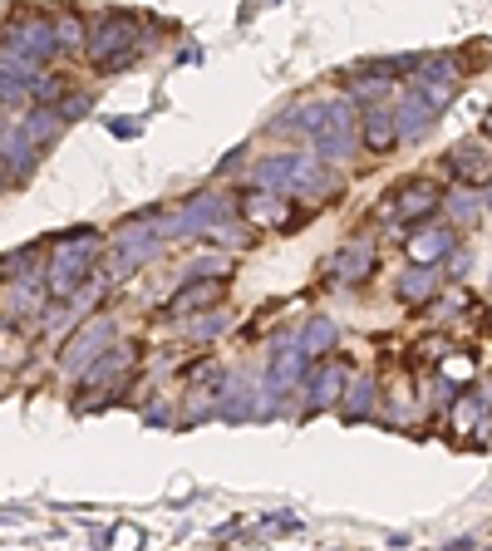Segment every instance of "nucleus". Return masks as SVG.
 Masks as SVG:
<instances>
[{
    "label": "nucleus",
    "instance_id": "obj_6",
    "mask_svg": "<svg viewBox=\"0 0 492 551\" xmlns=\"http://www.w3.org/2000/svg\"><path fill=\"white\" fill-rule=\"evenodd\" d=\"M448 173L458 178V183H488L492 178V153L483 143H458L453 153H448Z\"/></svg>",
    "mask_w": 492,
    "mask_h": 551
},
{
    "label": "nucleus",
    "instance_id": "obj_24",
    "mask_svg": "<svg viewBox=\"0 0 492 551\" xmlns=\"http://www.w3.org/2000/svg\"><path fill=\"white\" fill-rule=\"evenodd\" d=\"M443 551H473V542H453V547H443Z\"/></svg>",
    "mask_w": 492,
    "mask_h": 551
},
{
    "label": "nucleus",
    "instance_id": "obj_20",
    "mask_svg": "<svg viewBox=\"0 0 492 551\" xmlns=\"http://www.w3.org/2000/svg\"><path fill=\"white\" fill-rule=\"evenodd\" d=\"M369 399H374V384H369V379H360V384H355V399H350V419H360V414H365Z\"/></svg>",
    "mask_w": 492,
    "mask_h": 551
},
{
    "label": "nucleus",
    "instance_id": "obj_22",
    "mask_svg": "<svg viewBox=\"0 0 492 551\" xmlns=\"http://www.w3.org/2000/svg\"><path fill=\"white\" fill-rule=\"evenodd\" d=\"M84 109H89V99L79 94V99H69V104L60 109V119H74V114H84Z\"/></svg>",
    "mask_w": 492,
    "mask_h": 551
},
{
    "label": "nucleus",
    "instance_id": "obj_21",
    "mask_svg": "<svg viewBox=\"0 0 492 551\" xmlns=\"http://www.w3.org/2000/svg\"><path fill=\"white\" fill-rule=\"evenodd\" d=\"M60 89H64L60 79H55V74H45V84H35V99H45V104H50V99H55Z\"/></svg>",
    "mask_w": 492,
    "mask_h": 551
},
{
    "label": "nucleus",
    "instance_id": "obj_25",
    "mask_svg": "<svg viewBox=\"0 0 492 551\" xmlns=\"http://www.w3.org/2000/svg\"><path fill=\"white\" fill-rule=\"evenodd\" d=\"M483 202H488V207H492V187H488V197H483Z\"/></svg>",
    "mask_w": 492,
    "mask_h": 551
},
{
    "label": "nucleus",
    "instance_id": "obj_2",
    "mask_svg": "<svg viewBox=\"0 0 492 551\" xmlns=\"http://www.w3.org/2000/svg\"><path fill=\"white\" fill-rule=\"evenodd\" d=\"M315 178V163L301 158V153H276V158H266L261 168H256V187L261 192H296V187H306Z\"/></svg>",
    "mask_w": 492,
    "mask_h": 551
},
{
    "label": "nucleus",
    "instance_id": "obj_3",
    "mask_svg": "<svg viewBox=\"0 0 492 551\" xmlns=\"http://www.w3.org/2000/svg\"><path fill=\"white\" fill-rule=\"evenodd\" d=\"M414 89L429 99L433 109L453 104V94H458V64L443 60V55H433V60H419V69H414Z\"/></svg>",
    "mask_w": 492,
    "mask_h": 551
},
{
    "label": "nucleus",
    "instance_id": "obj_9",
    "mask_svg": "<svg viewBox=\"0 0 492 551\" xmlns=\"http://www.w3.org/2000/svg\"><path fill=\"white\" fill-rule=\"evenodd\" d=\"M104 340H109V320H89L79 340L64 350V369H84V360H94V350H104Z\"/></svg>",
    "mask_w": 492,
    "mask_h": 551
},
{
    "label": "nucleus",
    "instance_id": "obj_11",
    "mask_svg": "<svg viewBox=\"0 0 492 551\" xmlns=\"http://www.w3.org/2000/svg\"><path fill=\"white\" fill-rule=\"evenodd\" d=\"M301 374H306V345L301 340L296 345H281V355L271 365V389H291Z\"/></svg>",
    "mask_w": 492,
    "mask_h": 551
},
{
    "label": "nucleus",
    "instance_id": "obj_17",
    "mask_svg": "<svg viewBox=\"0 0 492 551\" xmlns=\"http://www.w3.org/2000/svg\"><path fill=\"white\" fill-rule=\"evenodd\" d=\"M301 345H306V355H325V350L335 345V320L315 315V320L306 325V335H301Z\"/></svg>",
    "mask_w": 492,
    "mask_h": 551
},
{
    "label": "nucleus",
    "instance_id": "obj_23",
    "mask_svg": "<svg viewBox=\"0 0 492 551\" xmlns=\"http://www.w3.org/2000/svg\"><path fill=\"white\" fill-rule=\"evenodd\" d=\"M453 212H458V217H463V222H473V217H478V207H473V202H463V197H458V202H453Z\"/></svg>",
    "mask_w": 492,
    "mask_h": 551
},
{
    "label": "nucleus",
    "instance_id": "obj_8",
    "mask_svg": "<svg viewBox=\"0 0 492 551\" xmlns=\"http://www.w3.org/2000/svg\"><path fill=\"white\" fill-rule=\"evenodd\" d=\"M369 266H374V242H355L345 246V251H335V261H330V271H335V281H365Z\"/></svg>",
    "mask_w": 492,
    "mask_h": 551
},
{
    "label": "nucleus",
    "instance_id": "obj_14",
    "mask_svg": "<svg viewBox=\"0 0 492 551\" xmlns=\"http://www.w3.org/2000/svg\"><path fill=\"white\" fill-rule=\"evenodd\" d=\"M222 296V281L217 276H207L202 286H187L183 296H173V315H187V310H202V306H212Z\"/></svg>",
    "mask_w": 492,
    "mask_h": 551
},
{
    "label": "nucleus",
    "instance_id": "obj_13",
    "mask_svg": "<svg viewBox=\"0 0 492 551\" xmlns=\"http://www.w3.org/2000/svg\"><path fill=\"white\" fill-rule=\"evenodd\" d=\"M340 384H345V374L335 365H320L315 369V379H310V409H325V404H335L340 399Z\"/></svg>",
    "mask_w": 492,
    "mask_h": 551
},
{
    "label": "nucleus",
    "instance_id": "obj_18",
    "mask_svg": "<svg viewBox=\"0 0 492 551\" xmlns=\"http://www.w3.org/2000/svg\"><path fill=\"white\" fill-rule=\"evenodd\" d=\"M399 296H404V301H429V296H433V271H429V266L409 271V276L399 281Z\"/></svg>",
    "mask_w": 492,
    "mask_h": 551
},
{
    "label": "nucleus",
    "instance_id": "obj_1",
    "mask_svg": "<svg viewBox=\"0 0 492 551\" xmlns=\"http://www.w3.org/2000/svg\"><path fill=\"white\" fill-rule=\"evenodd\" d=\"M94 261H99V237H94V232H74L69 242L55 246V261H50V291H55V296H74V291L89 281Z\"/></svg>",
    "mask_w": 492,
    "mask_h": 551
},
{
    "label": "nucleus",
    "instance_id": "obj_16",
    "mask_svg": "<svg viewBox=\"0 0 492 551\" xmlns=\"http://www.w3.org/2000/svg\"><path fill=\"white\" fill-rule=\"evenodd\" d=\"M448 246H453V232H424V237L409 242V256H414L419 266H429V261H438Z\"/></svg>",
    "mask_w": 492,
    "mask_h": 551
},
{
    "label": "nucleus",
    "instance_id": "obj_26",
    "mask_svg": "<svg viewBox=\"0 0 492 551\" xmlns=\"http://www.w3.org/2000/svg\"><path fill=\"white\" fill-rule=\"evenodd\" d=\"M483 128H488V133H492V114H488V123H483Z\"/></svg>",
    "mask_w": 492,
    "mask_h": 551
},
{
    "label": "nucleus",
    "instance_id": "obj_19",
    "mask_svg": "<svg viewBox=\"0 0 492 551\" xmlns=\"http://www.w3.org/2000/svg\"><path fill=\"white\" fill-rule=\"evenodd\" d=\"M222 330H227V315H222V310H207V315L192 325V335H197V340H212V335H222Z\"/></svg>",
    "mask_w": 492,
    "mask_h": 551
},
{
    "label": "nucleus",
    "instance_id": "obj_12",
    "mask_svg": "<svg viewBox=\"0 0 492 551\" xmlns=\"http://www.w3.org/2000/svg\"><path fill=\"white\" fill-rule=\"evenodd\" d=\"M246 222H256V227H286L291 217H286V207L271 197V192H251V202L242 207Z\"/></svg>",
    "mask_w": 492,
    "mask_h": 551
},
{
    "label": "nucleus",
    "instance_id": "obj_5",
    "mask_svg": "<svg viewBox=\"0 0 492 551\" xmlns=\"http://www.w3.org/2000/svg\"><path fill=\"white\" fill-rule=\"evenodd\" d=\"M433 207H438V192H433L429 183H409L384 202L379 217H384V222H419V217H429Z\"/></svg>",
    "mask_w": 492,
    "mask_h": 551
},
{
    "label": "nucleus",
    "instance_id": "obj_7",
    "mask_svg": "<svg viewBox=\"0 0 492 551\" xmlns=\"http://www.w3.org/2000/svg\"><path fill=\"white\" fill-rule=\"evenodd\" d=\"M433 114H438V109H433L419 89H414V94H404V99H399V109H394V119H399V138H424V133L433 128Z\"/></svg>",
    "mask_w": 492,
    "mask_h": 551
},
{
    "label": "nucleus",
    "instance_id": "obj_10",
    "mask_svg": "<svg viewBox=\"0 0 492 551\" xmlns=\"http://www.w3.org/2000/svg\"><path fill=\"white\" fill-rule=\"evenodd\" d=\"M360 138H365L374 153H384V148H394V138H399V119H394L389 109H365V119H360Z\"/></svg>",
    "mask_w": 492,
    "mask_h": 551
},
{
    "label": "nucleus",
    "instance_id": "obj_4",
    "mask_svg": "<svg viewBox=\"0 0 492 551\" xmlns=\"http://www.w3.org/2000/svg\"><path fill=\"white\" fill-rule=\"evenodd\" d=\"M232 207H227V197L222 192H202V197H192L183 207V217L173 222V227H163V237H187V232H217V222L227 217Z\"/></svg>",
    "mask_w": 492,
    "mask_h": 551
},
{
    "label": "nucleus",
    "instance_id": "obj_15",
    "mask_svg": "<svg viewBox=\"0 0 492 551\" xmlns=\"http://www.w3.org/2000/svg\"><path fill=\"white\" fill-rule=\"evenodd\" d=\"M55 128H60V109H40V114H30V119L20 123V133H25L35 148H45V143L55 138Z\"/></svg>",
    "mask_w": 492,
    "mask_h": 551
}]
</instances>
